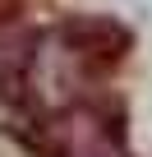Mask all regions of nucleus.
<instances>
[{
	"label": "nucleus",
	"instance_id": "f257e3e1",
	"mask_svg": "<svg viewBox=\"0 0 152 157\" xmlns=\"http://www.w3.org/2000/svg\"><path fill=\"white\" fill-rule=\"evenodd\" d=\"M51 157H124V125L106 97H74L46 116Z\"/></svg>",
	"mask_w": 152,
	"mask_h": 157
}]
</instances>
